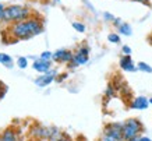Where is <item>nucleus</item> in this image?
Here are the masks:
<instances>
[{
	"label": "nucleus",
	"instance_id": "obj_2",
	"mask_svg": "<svg viewBox=\"0 0 152 141\" xmlns=\"http://www.w3.org/2000/svg\"><path fill=\"white\" fill-rule=\"evenodd\" d=\"M29 17H32V11L28 6H21V4H11L7 6L4 10V17L1 23L6 24H14L27 20Z\"/></svg>",
	"mask_w": 152,
	"mask_h": 141
},
{
	"label": "nucleus",
	"instance_id": "obj_33",
	"mask_svg": "<svg viewBox=\"0 0 152 141\" xmlns=\"http://www.w3.org/2000/svg\"><path fill=\"white\" fill-rule=\"evenodd\" d=\"M0 141H1V138H0Z\"/></svg>",
	"mask_w": 152,
	"mask_h": 141
},
{
	"label": "nucleus",
	"instance_id": "obj_12",
	"mask_svg": "<svg viewBox=\"0 0 152 141\" xmlns=\"http://www.w3.org/2000/svg\"><path fill=\"white\" fill-rule=\"evenodd\" d=\"M148 106H149V99H148L147 96H142V95L133 98L131 104H130V108L135 110H144V109H147Z\"/></svg>",
	"mask_w": 152,
	"mask_h": 141
},
{
	"label": "nucleus",
	"instance_id": "obj_21",
	"mask_svg": "<svg viewBox=\"0 0 152 141\" xmlns=\"http://www.w3.org/2000/svg\"><path fill=\"white\" fill-rule=\"evenodd\" d=\"M102 15H103V20H105V21H107V23H113V21L116 20L115 15H113L112 13H109V11H105Z\"/></svg>",
	"mask_w": 152,
	"mask_h": 141
},
{
	"label": "nucleus",
	"instance_id": "obj_4",
	"mask_svg": "<svg viewBox=\"0 0 152 141\" xmlns=\"http://www.w3.org/2000/svg\"><path fill=\"white\" fill-rule=\"evenodd\" d=\"M88 60H89V48L85 46V45H83L74 52L73 60L69 63V66L70 67H78V66L87 64Z\"/></svg>",
	"mask_w": 152,
	"mask_h": 141
},
{
	"label": "nucleus",
	"instance_id": "obj_28",
	"mask_svg": "<svg viewBox=\"0 0 152 141\" xmlns=\"http://www.w3.org/2000/svg\"><path fill=\"white\" fill-rule=\"evenodd\" d=\"M138 141H152L149 137H140V140Z\"/></svg>",
	"mask_w": 152,
	"mask_h": 141
},
{
	"label": "nucleus",
	"instance_id": "obj_9",
	"mask_svg": "<svg viewBox=\"0 0 152 141\" xmlns=\"http://www.w3.org/2000/svg\"><path fill=\"white\" fill-rule=\"evenodd\" d=\"M119 66L123 71H126V73H134V71L138 70V68H137V64L134 63L133 59H131V56L123 55L119 60Z\"/></svg>",
	"mask_w": 152,
	"mask_h": 141
},
{
	"label": "nucleus",
	"instance_id": "obj_14",
	"mask_svg": "<svg viewBox=\"0 0 152 141\" xmlns=\"http://www.w3.org/2000/svg\"><path fill=\"white\" fill-rule=\"evenodd\" d=\"M0 64H3L6 67H13V57L7 53H0Z\"/></svg>",
	"mask_w": 152,
	"mask_h": 141
},
{
	"label": "nucleus",
	"instance_id": "obj_29",
	"mask_svg": "<svg viewBox=\"0 0 152 141\" xmlns=\"http://www.w3.org/2000/svg\"><path fill=\"white\" fill-rule=\"evenodd\" d=\"M35 141H50V140H48V138H39V140H35Z\"/></svg>",
	"mask_w": 152,
	"mask_h": 141
},
{
	"label": "nucleus",
	"instance_id": "obj_22",
	"mask_svg": "<svg viewBox=\"0 0 152 141\" xmlns=\"http://www.w3.org/2000/svg\"><path fill=\"white\" fill-rule=\"evenodd\" d=\"M39 57L43 59V60H52V57H53V52H50V50H45V52H42L41 53Z\"/></svg>",
	"mask_w": 152,
	"mask_h": 141
},
{
	"label": "nucleus",
	"instance_id": "obj_19",
	"mask_svg": "<svg viewBox=\"0 0 152 141\" xmlns=\"http://www.w3.org/2000/svg\"><path fill=\"white\" fill-rule=\"evenodd\" d=\"M17 66H18L20 68H27L28 67V59L27 57H24V56H20L18 59H17Z\"/></svg>",
	"mask_w": 152,
	"mask_h": 141
},
{
	"label": "nucleus",
	"instance_id": "obj_18",
	"mask_svg": "<svg viewBox=\"0 0 152 141\" xmlns=\"http://www.w3.org/2000/svg\"><path fill=\"white\" fill-rule=\"evenodd\" d=\"M71 25H73L74 29H75L77 32H80V34H84V32L87 31V27H85V24H84V23H80V21H74Z\"/></svg>",
	"mask_w": 152,
	"mask_h": 141
},
{
	"label": "nucleus",
	"instance_id": "obj_23",
	"mask_svg": "<svg viewBox=\"0 0 152 141\" xmlns=\"http://www.w3.org/2000/svg\"><path fill=\"white\" fill-rule=\"evenodd\" d=\"M121 53H123L124 56H131L133 50H131V48H130L129 45H123L121 46Z\"/></svg>",
	"mask_w": 152,
	"mask_h": 141
},
{
	"label": "nucleus",
	"instance_id": "obj_24",
	"mask_svg": "<svg viewBox=\"0 0 152 141\" xmlns=\"http://www.w3.org/2000/svg\"><path fill=\"white\" fill-rule=\"evenodd\" d=\"M4 10L6 6L3 3H0V21H3V17H4Z\"/></svg>",
	"mask_w": 152,
	"mask_h": 141
},
{
	"label": "nucleus",
	"instance_id": "obj_5",
	"mask_svg": "<svg viewBox=\"0 0 152 141\" xmlns=\"http://www.w3.org/2000/svg\"><path fill=\"white\" fill-rule=\"evenodd\" d=\"M74 52L69 49H57L56 52H53V57H52V62H56V63L60 64H69L71 60H73Z\"/></svg>",
	"mask_w": 152,
	"mask_h": 141
},
{
	"label": "nucleus",
	"instance_id": "obj_27",
	"mask_svg": "<svg viewBox=\"0 0 152 141\" xmlns=\"http://www.w3.org/2000/svg\"><path fill=\"white\" fill-rule=\"evenodd\" d=\"M3 91H4V85H3V84L0 82V98L3 96Z\"/></svg>",
	"mask_w": 152,
	"mask_h": 141
},
{
	"label": "nucleus",
	"instance_id": "obj_8",
	"mask_svg": "<svg viewBox=\"0 0 152 141\" xmlns=\"http://www.w3.org/2000/svg\"><path fill=\"white\" fill-rule=\"evenodd\" d=\"M103 133L109 134V136L117 137L120 140H124V137H123V123H109V124L105 126Z\"/></svg>",
	"mask_w": 152,
	"mask_h": 141
},
{
	"label": "nucleus",
	"instance_id": "obj_26",
	"mask_svg": "<svg viewBox=\"0 0 152 141\" xmlns=\"http://www.w3.org/2000/svg\"><path fill=\"white\" fill-rule=\"evenodd\" d=\"M59 141H73V140H71V138H70V137L67 136V134H64V136L61 137V138H60Z\"/></svg>",
	"mask_w": 152,
	"mask_h": 141
},
{
	"label": "nucleus",
	"instance_id": "obj_13",
	"mask_svg": "<svg viewBox=\"0 0 152 141\" xmlns=\"http://www.w3.org/2000/svg\"><path fill=\"white\" fill-rule=\"evenodd\" d=\"M0 138H1V141H21L20 140V133L14 127L6 129L4 131L1 133Z\"/></svg>",
	"mask_w": 152,
	"mask_h": 141
},
{
	"label": "nucleus",
	"instance_id": "obj_32",
	"mask_svg": "<svg viewBox=\"0 0 152 141\" xmlns=\"http://www.w3.org/2000/svg\"><path fill=\"white\" fill-rule=\"evenodd\" d=\"M56 1H60V0H56Z\"/></svg>",
	"mask_w": 152,
	"mask_h": 141
},
{
	"label": "nucleus",
	"instance_id": "obj_3",
	"mask_svg": "<svg viewBox=\"0 0 152 141\" xmlns=\"http://www.w3.org/2000/svg\"><path fill=\"white\" fill-rule=\"evenodd\" d=\"M144 130L142 123L140 122L138 119H127L124 123H123V137H124V141H131L133 138L138 137Z\"/></svg>",
	"mask_w": 152,
	"mask_h": 141
},
{
	"label": "nucleus",
	"instance_id": "obj_31",
	"mask_svg": "<svg viewBox=\"0 0 152 141\" xmlns=\"http://www.w3.org/2000/svg\"><path fill=\"white\" fill-rule=\"evenodd\" d=\"M83 141H87V140H84V138H83Z\"/></svg>",
	"mask_w": 152,
	"mask_h": 141
},
{
	"label": "nucleus",
	"instance_id": "obj_15",
	"mask_svg": "<svg viewBox=\"0 0 152 141\" xmlns=\"http://www.w3.org/2000/svg\"><path fill=\"white\" fill-rule=\"evenodd\" d=\"M50 129H52V131H50V137H49V140L50 141H59L61 137L64 136V134L60 131L57 127H50Z\"/></svg>",
	"mask_w": 152,
	"mask_h": 141
},
{
	"label": "nucleus",
	"instance_id": "obj_30",
	"mask_svg": "<svg viewBox=\"0 0 152 141\" xmlns=\"http://www.w3.org/2000/svg\"><path fill=\"white\" fill-rule=\"evenodd\" d=\"M149 104H152V98H151V99H149Z\"/></svg>",
	"mask_w": 152,
	"mask_h": 141
},
{
	"label": "nucleus",
	"instance_id": "obj_16",
	"mask_svg": "<svg viewBox=\"0 0 152 141\" xmlns=\"http://www.w3.org/2000/svg\"><path fill=\"white\" fill-rule=\"evenodd\" d=\"M137 68H138L140 71H142V73L152 74V66H149V64L145 63V62H138V63H137Z\"/></svg>",
	"mask_w": 152,
	"mask_h": 141
},
{
	"label": "nucleus",
	"instance_id": "obj_1",
	"mask_svg": "<svg viewBox=\"0 0 152 141\" xmlns=\"http://www.w3.org/2000/svg\"><path fill=\"white\" fill-rule=\"evenodd\" d=\"M43 31H45L43 21L35 17H29L18 23L10 24L9 27V35L13 41H27L41 35Z\"/></svg>",
	"mask_w": 152,
	"mask_h": 141
},
{
	"label": "nucleus",
	"instance_id": "obj_6",
	"mask_svg": "<svg viewBox=\"0 0 152 141\" xmlns=\"http://www.w3.org/2000/svg\"><path fill=\"white\" fill-rule=\"evenodd\" d=\"M56 76H57V70L50 68L49 71H46V73H42V76H39L38 78H35V81H34V82H35L38 87L43 88V87H48L49 84H52V82L55 81Z\"/></svg>",
	"mask_w": 152,
	"mask_h": 141
},
{
	"label": "nucleus",
	"instance_id": "obj_20",
	"mask_svg": "<svg viewBox=\"0 0 152 141\" xmlns=\"http://www.w3.org/2000/svg\"><path fill=\"white\" fill-rule=\"evenodd\" d=\"M99 141H124V140H120V138H117V137H113V136H109V134L102 133Z\"/></svg>",
	"mask_w": 152,
	"mask_h": 141
},
{
	"label": "nucleus",
	"instance_id": "obj_17",
	"mask_svg": "<svg viewBox=\"0 0 152 141\" xmlns=\"http://www.w3.org/2000/svg\"><path fill=\"white\" fill-rule=\"evenodd\" d=\"M107 41L110 42V43H115V45L120 43V42H121V39H120V34H117V32H110V34L107 35Z\"/></svg>",
	"mask_w": 152,
	"mask_h": 141
},
{
	"label": "nucleus",
	"instance_id": "obj_10",
	"mask_svg": "<svg viewBox=\"0 0 152 141\" xmlns=\"http://www.w3.org/2000/svg\"><path fill=\"white\" fill-rule=\"evenodd\" d=\"M113 25L117 28V31H119L120 35H124V37H130L131 34H133V28L130 25L129 23H126L123 21L121 18H116L113 21Z\"/></svg>",
	"mask_w": 152,
	"mask_h": 141
},
{
	"label": "nucleus",
	"instance_id": "obj_11",
	"mask_svg": "<svg viewBox=\"0 0 152 141\" xmlns=\"http://www.w3.org/2000/svg\"><path fill=\"white\" fill-rule=\"evenodd\" d=\"M32 68L38 73H46L52 68V60H43L41 57H38L34 60Z\"/></svg>",
	"mask_w": 152,
	"mask_h": 141
},
{
	"label": "nucleus",
	"instance_id": "obj_25",
	"mask_svg": "<svg viewBox=\"0 0 152 141\" xmlns=\"http://www.w3.org/2000/svg\"><path fill=\"white\" fill-rule=\"evenodd\" d=\"M131 1H137V3H141V4L149 6V0H131Z\"/></svg>",
	"mask_w": 152,
	"mask_h": 141
},
{
	"label": "nucleus",
	"instance_id": "obj_7",
	"mask_svg": "<svg viewBox=\"0 0 152 141\" xmlns=\"http://www.w3.org/2000/svg\"><path fill=\"white\" fill-rule=\"evenodd\" d=\"M50 131H52L50 127H45L42 124H35L29 130V136L32 137V138H35V140H39V138H48L49 140Z\"/></svg>",
	"mask_w": 152,
	"mask_h": 141
}]
</instances>
